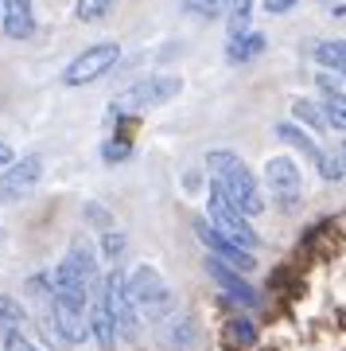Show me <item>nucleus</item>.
<instances>
[{
	"label": "nucleus",
	"mask_w": 346,
	"mask_h": 351,
	"mask_svg": "<svg viewBox=\"0 0 346 351\" xmlns=\"http://www.w3.org/2000/svg\"><path fill=\"white\" fill-rule=\"evenodd\" d=\"M207 168L214 172V184L230 195V199L249 215V219H257L265 215V195H261V184L257 176L249 172V164L237 156V152H226V149H214L207 156Z\"/></svg>",
	"instance_id": "obj_1"
},
{
	"label": "nucleus",
	"mask_w": 346,
	"mask_h": 351,
	"mask_svg": "<svg viewBox=\"0 0 346 351\" xmlns=\"http://www.w3.org/2000/svg\"><path fill=\"white\" fill-rule=\"evenodd\" d=\"M129 293L136 301V313L144 320H152V324H160V320H168L175 313V293L168 289L160 269H152V265H136L129 274Z\"/></svg>",
	"instance_id": "obj_2"
},
{
	"label": "nucleus",
	"mask_w": 346,
	"mask_h": 351,
	"mask_svg": "<svg viewBox=\"0 0 346 351\" xmlns=\"http://www.w3.org/2000/svg\"><path fill=\"white\" fill-rule=\"evenodd\" d=\"M183 90V78L175 75H152V78H140L133 86L113 98L109 110L113 113H144V110H156V106H168V101L179 98Z\"/></svg>",
	"instance_id": "obj_3"
},
{
	"label": "nucleus",
	"mask_w": 346,
	"mask_h": 351,
	"mask_svg": "<svg viewBox=\"0 0 346 351\" xmlns=\"http://www.w3.org/2000/svg\"><path fill=\"white\" fill-rule=\"evenodd\" d=\"M207 211H211V223L222 230V234H230L234 242H241L245 250H257L261 246V234H257V226L249 223V215L237 207L230 195H226L218 184H211V195H207Z\"/></svg>",
	"instance_id": "obj_4"
},
{
	"label": "nucleus",
	"mask_w": 346,
	"mask_h": 351,
	"mask_svg": "<svg viewBox=\"0 0 346 351\" xmlns=\"http://www.w3.org/2000/svg\"><path fill=\"white\" fill-rule=\"evenodd\" d=\"M101 293H105V304H109L117 339L133 343L136 332H140V313H136V301H133V293H129V277L121 269H109V274L101 277Z\"/></svg>",
	"instance_id": "obj_5"
},
{
	"label": "nucleus",
	"mask_w": 346,
	"mask_h": 351,
	"mask_svg": "<svg viewBox=\"0 0 346 351\" xmlns=\"http://www.w3.org/2000/svg\"><path fill=\"white\" fill-rule=\"evenodd\" d=\"M117 59H121L117 43H94L82 55H75V63L62 71V86H90L101 75H109L113 66H117Z\"/></svg>",
	"instance_id": "obj_6"
},
{
	"label": "nucleus",
	"mask_w": 346,
	"mask_h": 351,
	"mask_svg": "<svg viewBox=\"0 0 346 351\" xmlns=\"http://www.w3.org/2000/svg\"><path fill=\"white\" fill-rule=\"evenodd\" d=\"M195 234H198V242H202V246H207L214 258H222L226 265H234V269H241V274L257 269V258H253V250H245L241 242H234L230 234H222L214 223L198 219V223H195Z\"/></svg>",
	"instance_id": "obj_7"
},
{
	"label": "nucleus",
	"mask_w": 346,
	"mask_h": 351,
	"mask_svg": "<svg viewBox=\"0 0 346 351\" xmlns=\"http://www.w3.org/2000/svg\"><path fill=\"white\" fill-rule=\"evenodd\" d=\"M43 180V156H24V160H16L8 172L0 176V203H20L27 199L36 184Z\"/></svg>",
	"instance_id": "obj_8"
},
{
	"label": "nucleus",
	"mask_w": 346,
	"mask_h": 351,
	"mask_svg": "<svg viewBox=\"0 0 346 351\" xmlns=\"http://www.w3.org/2000/svg\"><path fill=\"white\" fill-rule=\"evenodd\" d=\"M86 320H90V336L101 351H113L117 348V328H113V316H109V304H105V293L101 285L90 289V308H86Z\"/></svg>",
	"instance_id": "obj_9"
},
{
	"label": "nucleus",
	"mask_w": 346,
	"mask_h": 351,
	"mask_svg": "<svg viewBox=\"0 0 346 351\" xmlns=\"http://www.w3.org/2000/svg\"><path fill=\"white\" fill-rule=\"evenodd\" d=\"M207 274H211L214 281H218V285H222L226 293L234 297L237 304H249V308H253V304H261V293H257L253 285H249L245 277H241V269L226 265L222 258H214V254H211V262H207Z\"/></svg>",
	"instance_id": "obj_10"
},
{
	"label": "nucleus",
	"mask_w": 346,
	"mask_h": 351,
	"mask_svg": "<svg viewBox=\"0 0 346 351\" xmlns=\"http://www.w3.org/2000/svg\"><path fill=\"white\" fill-rule=\"evenodd\" d=\"M265 176H269V188L272 195H276V203H292L300 195V168L288 156H272L269 164H265Z\"/></svg>",
	"instance_id": "obj_11"
},
{
	"label": "nucleus",
	"mask_w": 346,
	"mask_h": 351,
	"mask_svg": "<svg viewBox=\"0 0 346 351\" xmlns=\"http://www.w3.org/2000/svg\"><path fill=\"white\" fill-rule=\"evenodd\" d=\"M0 24L8 39H27L36 32V12L31 0H0Z\"/></svg>",
	"instance_id": "obj_12"
},
{
	"label": "nucleus",
	"mask_w": 346,
	"mask_h": 351,
	"mask_svg": "<svg viewBox=\"0 0 346 351\" xmlns=\"http://www.w3.org/2000/svg\"><path fill=\"white\" fill-rule=\"evenodd\" d=\"M265 47H269V39L261 36V32H241V36H230L226 59H230L234 66H241V63H249V59H257Z\"/></svg>",
	"instance_id": "obj_13"
},
{
	"label": "nucleus",
	"mask_w": 346,
	"mask_h": 351,
	"mask_svg": "<svg viewBox=\"0 0 346 351\" xmlns=\"http://www.w3.org/2000/svg\"><path fill=\"white\" fill-rule=\"evenodd\" d=\"M323 71H334L338 78H346V39H323L315 43V55H311Z\"/></svg>",
	"instance_id": "obj_14"
},
{
	"label": "nucleus",
	"mask_w": 346,
	"mask_h": 351,
	"mask_svg": "<svg viewBox=\"0 0 346 351\" xmlns=\"http://www.w3.org/2000/svg\"><path fill=\"white\" fill-rule=\"evenodd\" d=\"M276 137L284 141V145H292V149H300L311 164H315V168L323 164V149L308 137V133H304V129H296V125H288V121H280V125H276Z\"/></svg>",
	"instance_id": "obj_15"
},
{
	"label": "nucleus",
	"mask_w": 346,
	"mask_h": 351,
	"mask_svg": "<svg viewBox=\"0 0 346 351\" xmlns=\"http://www.w3.org/2000/svg\"><path fill=\"white\" fill-rule=\"evenodd\" d=\"M66 258H70V262H75L78 269L86 274V281H90V285H98V281H101V274H98V250H94V246H90L86 239L70 242V250H66Z\"/></svg>",
	"instance_id": "obj_16"
},
{
	"label": "nucleus",
	"mask_w": 346,
	"mask_h": 351,
	"mask_svg": "<svg viewBox=\"0 0 346 351\" xmlns=\"http://www.w3.org/2000/svg\"><path fill=\"white\" fill-rule=\"evenodd\" d=\"M292 117H296L300 125L315 129V133H323V129H331V125H327V117H323V110L315 106V101H308V98H296V101H292Z\"/></svg>",
	"instance_id": "obj_17"
},
{
	"label": "nucleus",
	"mask_w": 346,
	"mask_h": 351,
	"mask_svg": "<svg viewBox=\"0 0 346 351\" xmlns=\"http://www.w3.org/2000/svg\"><path fill=\"white\" fill-rule=\"evenodd\" d=\"M323 117H327V125L346 133V94L343 90H334V94H323Z\"/></svg>",
	"instance_id": "obj_18"
},
{
	"label": "nucleus",
	"mask_w": 346,
	"mask_h": 351,
	"mask_svg": "<svg viewBox=\"0 0 346 351\" xmlns=\"http://www.w3.org/2000/svg\"><path fill=\"white\" fill-rule=\"evenodd\" d=\"M0 328H24L27 332V308L8 293H0Z\"/></svg>",
	"instance_id": "obj_19"
},
{
	"label": "nucleus",
	"mask_w": 346,
	"mask_h": 351,
	"mask_svg": "<svg viewBox=\"0 0 346 351\" xmlns=\"http://www.w3.org/2000/svg\"><path fill=\"white\" fill-rule=\"evenodd\" d=\"M113 4H117V0H78L75 4L78 24H98V20H105V16L113 12Z\"/></svg>",
	"instance_id": "obj_20"
},
{
	"label": "nucleus",
	"mask_w": 346,
	"mask_h": 351,
	"mask_svg": "<svg viewBox=\"0 0 346 351\" xmlns=\"http://www.w3.org/2000/svg\"><path fill=\"white\" fill-rule=\"evenodd\" d=\"M226 20H230V36H241V32H249V20H253V0H230Z\"/></svg>",
	"instance_id": "obj_21"
},
{
	"label": "nucleus",
	"mask_w": 346,
	"mask_h": 351,
	"mask_svg": "<svg viewBox=\"0 0 346 351\" xmlns=\"http://www.w3.org/2000/svg\"><path fill=\"white\" fill-rule=\"evenodd\" d=\"M230 8V0H183V12L198 16V20H218Z\"/></svg>",
	"instance_id": "obj_22"
},
{
	"label": "nucleus",
	"mask_w": 346,
	"mask_h": 351,
	"mask_svg": "<svg viewBox=\"0 0 346 351\" xmlns=\"http://www.w3.org/2000/svg\"><path fill=\"white\" fill-rule=\"evenodd\" d=\"M226 336H230V343H234V348H249V343L257 339V328L249 324L245 316H237V320H230V324H226Z\"/></svg>",
	"instance_id": "obj_23"
},
{
	"label": "nucleus",
	"mask_w": 346,
	"mask_h": 351,
	"mask_svg": "<svg viewBox=\"0 0 346 351\" xmlns=\"http://www.w3.org/2000/svg\"><path fill=\"white\" fill-rule=\"evenodd\" d=\"M4 332V351H39L24 328H0Z\"/></svg>",
	"instance_id": "obj_24"
},
{
	"label": "nucleus",
	"mask_w": 346,
	"mask_h": 351,
	"mask_svg": "<svg viewBox=\"0 0 346 351\" xmlns=\"http://www.w3.org/2000/svg\"><path fill=\"white\" fill-rule=\"evenodd\" d=\"M101 254H105L109 262H117L124 254V234H105V239H101Z\"/></svg>",
	"instance_id": "obj_25"
},
{
	"label": "nucleus",
	"mask_w": 346,
	"mask_h": 351,
	"mask_svg": "<svg viewBox=\"0 0 346 351\" xmlns=\"http://www.w3.org/2000/svg\"><path fill=\"white\" fill-rule=\"evenodd\" d=\"M101 156H105L109 164H117V160H129V141H109Z\"/></svg>",
	"instance_id": "obj_26"
},
{
	"label": "nucleus",
	"mask_w": 346,
	"mask_h": 351,
	"mask_svg": "<svg viewBox=\"0 0 346 351\" xmlns=\"http://www.w3.org/2000/svg\"><path fill=\"white\" fill-rule=\"evenodd\" d=\"M300 0H265V12L269 16H284V12H292Z\"/></svg>",
	"instance_id": "obj_27"
},
{
	"label": "nucleus",
	"mask_w": 346,
	"mask_h": 351,
	"mask_svg": "<svg viewBox=\"0 0 346 351\" xmlns=\"http://www.w3.org/2000/svg\"><path fill=\"white\" fill-rule=\"evenodd\" d=\"M86 215H94V223H101V226H109V215L101 211L98 203H94V207H86Z\"/></svg>",
	"instance_id": "obj_28"
},
{
	"label": "nucleus",
	"mask_w": 346,
	"mask_h": 351,
	"mask_svg": "<svg viewBox=\"0 0 346 351\" xmlns=\"http://www.w3.org/2000/svg\"><path fill=\"white\" fill-rule=\"evenodd\" d=\"M12 160V149H8V145H0V164H8Z\"/></svg>",
	"instance_id": "obj_29"
},
{
	"label": "nucleus",
	"mask_w": 346,
	"mask_h": 351,
	"mask_svg": "<svg viewBox=\"0 0 346 351\" xmlns=\"http://www.w3.org/2000/svg\"><path fill=\"white\" fill-rule=\"evenodd\" d=\"M334 152H338V156H343V164H346V145H338V149H334Z\"/></svg>",
	"instance_id": "obj_30"
}]
</instances>
